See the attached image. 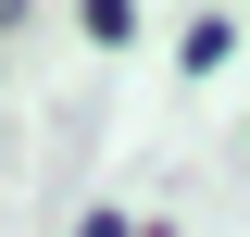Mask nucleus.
Here are the masks:
<instances>
[{
  "label": "nucleus",
  "mask_w": 250,
  "mask_h": 237,
  "mask_svg": "<svg viewBox=\"0 0 250 237\" xmlns=\"http://www.w3.org/2000/svg\"><path fill=\"white\" fill-rule=\"evenodd\" d=\"M0 13H13V0H0Z\"/></svg>",
  "instance_id": "f257e3e1"
}]
</instances>
